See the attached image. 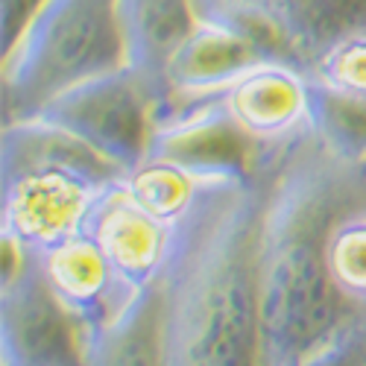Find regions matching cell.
<instances>
[{
	"instance_id": "cell-15",
	"label": "cell",
	"mask_w": 366,
	"mask_h": 366,
	"mask_svg": "<svg viewBox=\"0 0 366 366\" xmlns=\"http://www.w3.org/2000/svg\"><path fill=\"white\" fill-rule=\"evenodd\" d=\"M205 185H211V182H199L188 170L159 162V159H144L127 176V188H129L132 199L167 226L185 217V211L194 205L197 194Z\"/></svg>"
},
{
	"instance_id": "cell-3",
	"label": "cell",
	"mask_w": 366,
	"mask_h": 366,
	"mask_svg": "<svg viewBox=\"0 0 366 366\" xmlns=\"http://www.w3.org/2000/svg\"><path fill=\"white\" fill-rule=\"evenodd\" d=\"M0 234L36 255L79 232L88 208L127 173L41 117L6 120L0 132Z\"/></svg>"
},
{
	"instance_id": "cell-18",
	"label": "cell",
	"mask_w": 366,
	"mask_h": 366,
	"mask_svg": "<svg viewBox=\"0 0 366 366\" xmlns=\"http://www.w3.org/2000/svg\"><path fill=\"white\" fill-rule=\"evenodd\" d=\"M296 366H366V308L328 346Z\"/></svg>"
},
{
	"instance_id": "cell-16",
	"label": "cell",
	"mask_w": 366,
	"mask_h": 366,
	"mask_svg": "<svg viewBox=\"0 0 366 366\" xmlns=\"http://www.w3.org/2000/svg\"><path fill=\"white\" fill-rule=\"evenodd\" d=\"M305 71L314 85L331 94L366 103V26L334 39Z\"/></svg>"
},
{
	"instance_id": "cell-9",
	"label": "cell",
	"mask_w": 366,
	"mask_h": 366,
	"mask_svg": "<svg viewBox=\"0 0 366 366\" xmlns=\"http://www.w3.org/2000/svg\"><path fill=\"white\" fill-rule=\"evenodd\" d=\"M79 232L94 240V247L103 252L114 279L127 293L162 279L173 226L152 217L132 199L127 179L109 185L94 199Z\"/></svg>"
},
{
	"instance_id": "cell-19",
	"label": "cell",
	"mask_w": 366,
	"mask_h": 366,
	"mask_svg": "<svg viewBox=\"0 0 366 366\" xmlns=\"http://www.w3.org/2000/svg\"><path fill=\"white\" fill-rule=\"evenodd\" d=\"M44 0H0V44L9 47Z\"/></svg>"
},
{
	"instance_id": "cell-11",
	"label": "cell",
	"mask_w": 366,
	"mask_h": 366,
	"mask_svg": "<svg viewBox=\"0 0 366 366\" xmlns=\"http://www.w3.org/2000/svg\"><path fill=\"white\" fill-rule=\"evenodd\" d=\"M33 261L53 296L82 328L85 343L129 296L114 279L109 261L94 247V240L82 232L36 252Z\"/></svg>"
},
{
	"instance_id": "cell-13",
	"label": "cell",
	"mask_w": 366,
	"mask_h": 366,
	"mask_svg": "<svg viewBox=\"0 0 366 366\" xmlns=\"http://www.w3.org/2000/svg\"><path fill=\"white\" fill-rule=\"evenodd\" d=\"M85 366H164V285L132 290L85 343Z\"/></svg>"
},
{
	"instance_id": "cell-7",
	"label": "cell",
	"mask_w": 366,
	"mask_h": 366,
	"mask_svg": "<svg viewBox=\"0 0 366 366\" xmlns=\"http://www.w3.org/2000/svg\"><path fill=\"white\" fill-rule=\"evenodd\" d=\"M191 6L197 18L223 24L299 68L349 29L366 26V0H191Z\"/></svg>"
},
{
	"instance_id": "cell-4",
	"label": "cell",
	"mask_w": 366,
	"mask_h": 366,
	"mask_svg": "<svg viewBox=\"0 0 366 366\" xmlns=\"http://www.w3.org/2000/svg\"><path fill=\"white\" fill-rule=\"evenodd\" d=\"M117 65L127 59L114 0H44L0 53L4 124Z\"/></svg>"
},
{
	"instance_id": "cell-10",
	"label": "cell",
	"mask_w": 366,
	"mask_h": 366,
	"mask_svg": "<svg viewBox=\"0 0 366 366\" xmlns=\"http://www.w3.org/2000/svg\"><path fill=\"white\" fill-rule=\"evenodd\" d=\"M220 100L261 156L311 129V79L287 59H267L240 74L220 91Z\"/></svg>"
},
{
	"instance_id": "cell-8",
	"label": "cell",
	"mask_w": 366,
	"mask_h": 366,
	"mask_svg": "<svg viewBox=\"0 0 366 366\" xmlns=\"http://www.w3.org/2000/svg\"><path fill=\"white\" fill-rule=\"evenodd\" d=\"M0 366H85V334L36 261L0 290Z\"/></svg>"
},
{
	"instance_id": "cell-12",
	"label": "cell",
	"mask_w": 366,
	"mask_h": 366,
	"mask_svg": "<svg viewBox=\"0 0 366 366\" xmlns=\"http://www.w3.org/2000/svg\"><path fill=\"white\" fill-rule=\"evenodd\" d=\"M269 56L252 39L234 33V29L197 18L188 39L176 47L164 68L167 97L173 100H194L220 94L240 74L267 62Z\"/></svg>"
},
{
	"instance_id": "cell-17",
	"label": "cell",
	"mask_w": 366,
	"mask_h": 366,
	"mask_svg": "<svg viewBox=\"0 0 366 366\" xmlns=\"http://www.w3.org/2000/svg\"><path fill=\"white\" fill-rule=\"evenodd\" d=\"M325 258L340 293L355 305H366V205L334 226Z\"/></svg>"
},
{
	"instance_id": "cell-14",
	"label": "cell",
	"mask_w": 366,
	"mask_h": 366,
	"mask_svg": "<svg viewBox=\"0 0 366 366\" xmlns=\"http://www.w3.org/2000/svg\"><path fill=\"white\" fill-rule=\"evenodd\" d=\"M114 9L127 65L164 85L170 56L197 24L191 0H114Z\"/></svg>"
},
{
	"instance_id": "cell-6",
	"label": "cell",
	"mask_w": 366,
	"mask_h": 366,
	"mask_svg": "<svg viewBox=\"0 0 366 366\" xmlns=\"http://www.w3.org/2000/svg\"><path fill=\"white\" fill-rule=\"evenodd\" d=\"M144 159L176 164L199 182H240L255 176L261 149L234 124L220 94L164 97L152 117Z\"/></svg>"
},
{
	"instance_id": "cell-1",
	"label": "cell",
	"mask_w": 366,
	"mask_h": 366,
	"mask_svg": "<svg viewBox=\"0 0 366 366\" xmlns=\"http://www.w3.org/2000/svg\"><path fill=\"white\" fill-rule=\"evenodd\" d=\"M366 205V152L314 127L272 149V176L258 243V366H296L328 346L366 308L328 272V237Z\"/></svg>"
},
{
	"instance_id": "cell-2",
	"label": "cell",
	"mask_w": 366,
	"mask_h": 366,
	"mask_svg": "<svg viewBox=\"0 0 366 366\" xmlns=\"http://www.w3.org/2000/svg\"><path fill=\"white\" fill-rule=\"evenodd\" d=\"M272 149L252 179L211 182L173 223L164 285V366H258V243Z\"/></svg>"
},
{
	"instance_id": "cell-5",
	"label": "cell",
	"mask_w": 366,
	"mask_h": 366,
	"mask_svg": "<svg viewBox=\"0 0 366 366\" xmlns=\"http://www.w3.org/2000/svg\"><path fill=\"white\" fill-rule=\"evenodd\" d=\"M167 88L132 65L82 79L29 117L71 132L127 176L144 162L149 127Z\"/></svg>"
}]
</instances>
